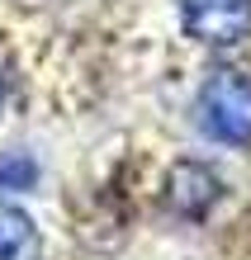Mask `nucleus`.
<instances>
[{
    "mask_svg": "<svg viewBox=\"0 0 251 260\" xmlns=\"http://www.w3.org/2000/svg\"><path fill=\"white\" fill-rule=\"evenodd\" d=\"M180 28L199 48H237L251 38V0H180Z\"/></svg>",
    "mask_w": 251,
    "mask_h": 260,
    "instance_id": "f03ea898",
    "label": "nucleus"
},
{
    "mask_svg": "<svg viewBox=\"0 0 251 260\" xmlns=\"http://www.w3.org/2000/svg\"><path fill=\"white\" fill-rule=\"evenodd\" d=\"M223 199V175L204 161H176L166 175V208L185 222H204Z\"/></svg>",
    "mask_w": 251,
    "mask_h": 260,
    "instance_id": "7ed1b4c3",
    "label": "nucleus"
},
{
    "mask_svg": "<svg viewBox=\"0 0 251 260\" xmlns=\"http://www.w3.org/2000/svg\"><path fill=\"white\" fill-rule=\"evenodd\" d=\"M0 260H43L38 222L24 208H0Z\"/></svg>",
    "mask_w": 251,
    "mask_h": 260,
    "instance_id": "20e7f679",
    "label": "nucleus"
},
{
    "mask_svg": "<svg viewBox=\"0 0 251 260\" xmlns=\"http://www.w3.org/2000/svg\"><path fill=\"white\" fill-rule=\"evenodd\" d=\"M194 128L218 147H251V76L218 67L194 90Z\"/></svg>",
    "mask_w": 251,
    "mask_h": 260,
    "instance_id": "f257e3e1",
    "label": "nucleus"
},
{
    "mask_svg": "<svg viewBox=\"0 0 251 260\" xmlns=\"http://www.w3.org/2000/svg\"><path fill=\"white\" fill-rule=\"evenodd\" d=\"M38 185V161L24 151H0V194L10 189H34Z\"/></svg>",
    "mask_w": 251,
    "mask_h": 260,
    "instance_id": "39448f33",
    "label": "nucleus"
},
{
    "mask_svg": "<svg viewBox=\"0 0 251 260\" xmlns=\"http://www.w3.org/2000/svg\"><path fill=\"white\" fill-rule=\"evenodd\" d=\"M5 95H10V85H5V76H0V109H5Z\"/></svg>",
    "mask_w": 251,
    "mask_h": 260,
    "instance_id": "423d86ee",
    "label": "nucleus"
}]
</instances>
